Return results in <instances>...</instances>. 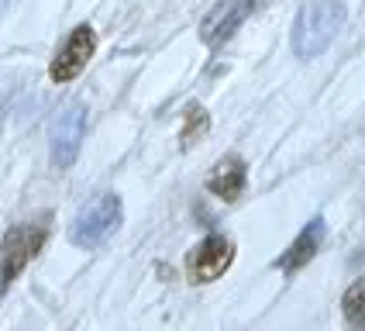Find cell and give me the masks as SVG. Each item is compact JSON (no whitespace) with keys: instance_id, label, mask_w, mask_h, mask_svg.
<instances>
[{"instance_id":"30bf717a","label":"cell","mask_w":365,"mask_h":331,"mask_svg":"<svg viewBox=\"0 0 365 331\" xmlns=\"http://www.w3.org/2000/svg\"><path fill=\"white\" fill-rule=\"evenodd\" d=\"M341 314H345L348 331H365V276H359L341 297Z\"/></svg>"},{"instance_id":"9c48e42d","label":"cell","mask_w":365,"mask_h":331,"mask_svg":"<svg viewBox=\"0 0 365 331\" xmlns=\"http://www.w3.org/2000/svg\"><path fill=\"white\" fill-rule=\"evenodd\" d=\"M245 186H248V166H245L242 156H224L221 163L210 169V176H207V190L214 197L227 200V204L242 197Z\"/></svg>"},{"instance_id":"ba28073f","label":"cell","mask_w":365,"mask_h":331,"mask_svg":"<svg viewBox=\"0 0 365 331\" xmlns=\"http://www.w3.org/2000/svg\"><path fill=\"white\" fill-rule=\"evenodd\" d=\"M324 235H327L324 218H310L304 231H300V235L289 242V248L276 259V269L286 273V276H293V273H300L304 266H310V263L317 259L321 245H324Z\"/></svg>"},{"instance_id":"6da1fadb","label":"cell","mask_w":365,"mask_h":331,"mask_svg":"<svg viewBox=\"0 0 365 331\" xmlns=\"http://www.w3.org/2000/svg\"><path fill=\"white\" fill-rule=\"evenodd\" d=\"M348 21L345 0H310L293 24V52L300 59L321 56Z\"/></svg>"},{"instance_id":"52a82bcc","label":"cell","mask_w":365,"mask_h":331,"mask_svg":"<svg viewBox=\"0 0 365 331\" xmlns=\"http://www.w3.org/2000/svg\"><path fill=\"white\" fill-rule=\"evenodd\" d=\"M252 7H255V0H217L207 11V18L200 21V39L207 45H224L245 24Z\"/></svg>"},{"instance_id":"7a4b0ae2","label":"cell","mask_w":365,"mask_h":331,"mask_svg":"<svg viewBox=\"0 0 365 331\" xmlns=\"http://www.w3.org/2000/svg\"><path fill=\"white\" fill-rule=\"evenodd\" d=\"M48 231H52V218H48V214H38V218H31V221L14 225L4 235V242H0V293L11 287L21 273L28 269V263L45 248Z\"/></svg>"},{"instance_id":"3957f363","label":"cell","mask_w":365,"mask_h":331,"mask_svg":"<svg viewBox=\"0 0 365 331\" xmlns=\"http://www.w3.org/2000/svg\"><path fill=\"white\" fill-rule=\"evenodd\" d=\"M121 221H124L121 197L118 193H97L76 214V221L69 228V238H73V245H80V248H97L121 228Z\"/></svg>"},{"instance_id":"5b68a950","label":"cell","mask_w":365,"mask_h":331,"mask_svg":"<svg viewBox=\"0 0 365 331\" xmlns=\"http://www.w3.org/2000/svg\"><path fill=\"white\" fill-rule=\"evenodd\" d=\"M93 52H97V31H93L90 24L73 28V35L62 41L59 56H56V59H52V66H48V76H52V83H73L83 69H86V62H90V56H93Z\"/></svg>"},{"instance_id":"277c9868","label":"cell","mask_w":365,"mask_h":331,"mask_svg":"<svg viewBox=\"0 0 365 331\" xmlns=\"http://www.w3.org/2000/svg\"><path fill=\"white\" fill-rule=\"evenodd\" d=\"M231 263H235V242L227 235H207L186 255V280L193 287L214 283L231 269Z\"/></svg>"},{"instance_id":"8992f818","label":"cell","mask_w":365,"mask_h":331,"mask_svg":"<svg viewBox=\"0 0 365 331\" xmlns=\"http://www.w3.org/2000/svg\"><path fill=\"white\" fill-rule=\"evenodd\" d=\"M83 124H86V111L80 103H69L56 118V124H52V166L56 169H69L76 163L83 142Z\"/></svg>"},{"instance_id":"8fae6325","label":"cell","mask_w":365,"mask_h":331,"mask_svg":"<svg viewBox=\"0 0 365 331\" xmlns=\"http://www.w3.org/2000/svg\"><path fill=\"white\" fill-rule=\"evenodd\" d=\"M207 131H210V114L203 111L200 103H190V107H186V121H182V135H180L182 148L197 145Z\"/></svg>"}]
</instances>
